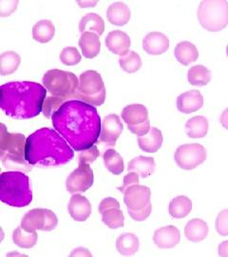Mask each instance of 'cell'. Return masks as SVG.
<instances>
[{"label":"cell","instance_id":"14","mask_svg":"<svg viewBox=\"0 0 228 257\" xmlns=\"http://www.w3.org/2000/svg\"><path fill=\"white\" fill-rule=\"evenodd\" d=\"M106 46L111 53L119 56H124L129 52L131 45L130 38L128 35L120 30H115L110 32L106 37Z\"/></svg>","mask_w":228,"mask_h":257},{"label":"cell","instance_id":"22","mask_svg":"<svg viewBox=\"0 0 228 257\" xmlns=\"http://www.w3.org/2000/svg\"><path fill=\"white\" fill-rule=\"evenodd\" d=\"M156 163L154 158L140 156L133 158L128 162V172H135L142 178H146L152 175L155 171Z\"/></svg>","mask_w":228,"mask_h":257},{"label":"cell","instance_id":"38","mask_svg":"<svg viewBox=\"0 0 228 257\" xmlns=\"http://www.w3.org/2000/svg\"><path fill=\"white\" fill-rule=\"evenodd\" d=\"M66 98L63 97H48L46 98L44 105H43V111L44 115L47 117L52 116L56 110H58L61 105L66 102Z\"/></svg>","mask_w":228,"mask_h":257},{"label":"cell","instance_id":"44","mask_svg":"<svg viewBox=\"0 0 228 257\" xmlns=\"http://www.w3.org/2000/svg\"><path fill=\"white\" fill-rule=\"evenodd\" d=\"M132 134L136 135L137 137H144L148 134V132L150 131V121L147 120L145 123L138 125L136 127H132V128H128Z\"/></svg>","mask_w":228,"mask_h":257},{"label":"cell","instance_id":"45","mask_svg":"<svg viewBox=\"0 0 228 257\" xmlns=\"http://www.w3.org/2000/svg\"><path fill=\"white\" fill-rule=\"evenodd\" d=\"M218 250L219 256H228V240L219 244Z\"/></svg>","mask_w":228,"mask_h":257},{"label":"cell","instance_id":"36","mask_svg":"<svg viewBox=\"0 0 228 257\" xmlns=\"http://www.w3.org/2000/svg\"><path fill=\"white\" fill-rule=\"evenodd\" d=\"M119 64L125 72L128 74H133L139 71L142 67V60L137 53L129 51L127 55L119 58Z\"/></svg>","mask_w":228,"mask_h":257},{"label":"cell","instance_id":"39","mask_svg":"<svg viewBox=\"0 0 228 257\" xmlns=\"http://www.w3.org/2000/svg\"><path fill=\"white\" fill-rule=\"evenodd\" d=\"M215 228L219 235L228 236V210H223L218 214L215 221Z\"/></svg>","mask_w":228,"mask_h":257},{"label":"cell","instance_id":"29","mask_svg":"<svg viewBox=\"0 0 228 257\" xmlns=\"http://www.w3.org/2000/svg\"><path fill=\"white\" fill-rule=\"evenodd\" d=\"M55 35V26L51 20H40L33 28V38L39 43L51 41Z\"/></svg>","mask_w":228,"mask_h":257},{"label":"cell","instance_id":"42","mask_svg":"<svg viewBox=\"0 0 228 257\" xmlns=\"http://www.w3.org/2000/svg\"><path fill=\"white\" fill-rule=\"evenodd\" d=\"M139 183V175L135 173V172H131L128 175H126L124 177V184L122 187H118L120 192L124 193L126 191V189H128L129 186L131 185H135V184Z\"/></svg>","mask_w":228,"mask_h":257},{"label":"cell","instance_id":"31","mask_svg":"<svg viewBox=\"0 0 228 257\" xmlns=\"http://www.w3.org/2000/svg\"><path fill=\"white\" fill-rule=\"evenodd\" d=\"M21 63V57L16 52L9 51L0 55V74L9 75L14 74Z\"/></svg>","mask_w":228,"mask_h":257},{"label":"cell","instance_id":"46","mask_svg":"<svg viewBox=\"0 0 228 257\" xmlns=\"http://www.w3.org/2000/svg\"><path fill=\"white\" fill-rule=\"evenodd\" d=\"M71 255L72 256H74V255H76V256H79V255H82V256H91V252H89V250L87 249V248H75L74 250H73V252L71 253Z\"/></svg>","mask_w":228,"mask_h":257},{"label":"cell","instance_id":"32","mask_svg":"<svg viewBox=\"0 0 228 257\" xmlns=\"http://www.w3.org/2000/svg\"><path fill=\"white\" fill-rule=\"evenodd\" d=\"M104 163L107 169L114 175H121L124 172V160L123 157L119 155L113 149L107 150L103 156Z\"/></svg>","mask_w":228,"mask_h":257},{"label":"cell","instance_id":"11","mask_svg":"<svg viewBox=\"0 0 228 257\" xmlns=\"http://www.w3.org/2000/svg\"><path fill=\"white\" fill-rule=\"evenodd\" d=\"M93 181L94 175L90 164L79 163L78 168L67 179V190L73 194L85 193L93 185Z\"/></svg>","mask_w":228,"mask_h":257},{"label":"cell","instance_id":"9","mask_svg":"<svg viewBox=\"0 0 228 257\" xmlns=\"http://www.w3.org/2000/svg\"><path fill=\"white\" fill-rule=\"evenodd\" d=\"M57 224L58 219L54 211L47 209H34L23 216L21 228L29 232L37 230L51 231L55 230Z\"/></svg>","mask_w":228,"mask_h":257},{"label":"cell","instance_id":"48","mask_svg":"<svg viewBox=\"0 0 228 257\" xmlns=\"http://www.w3.org/2000/svg\"><path fill=\"white\" fill-rule=\"evenodd\" d=\"M96 1H84V2H82V1H79L78 2V4L82 7V8H90V7H93L94 5H96Z\"/></svg>","mask_w":228,"mask_h":257},{"label":"cell","instance_id":"34","mask_svg":"<svg viewBox=\"0 0 228 257\" xmlns=\"http://www.w3.org/2000/svg\"><path fill=\"white\" fill-rule=\"evenodd\" d=\"M37 239H38V235L37 231L29 232L23 230L21 226L14 230V233H13V241L16 245L19 246V248H33L34 246H36Z\"/></svg>","mask_w":228,"mask_h":257},{"label":"cell","instance_id":"3","mask_svg":"<svg viewBox=\"0 0 228 257\" xmlns=\"http://www.w3.org/2000/svg\"><path fill=\"white\" fill-rule=\"evenodd\" d=\"M25 156L30 165L58 167L69 163L74 152L58 132L42 128L28 137Z\"/></svg>","mask_w":228,"mask_h":257},{"label":"cell","instance_id":"1","mask_svg":"<svg viewBox=\"0 0 228 257\" xmlns=\"http://www.w3.org/2000/svg\"><path fill=\"white\" fill-rule=\"evenodd\" d=\"M53 125L76 152L94 146L101 135L97 109L81 100H68L52 115Z\"/></svg>","mask_w":228,"mask_h":257},{"label":"cell","instance_id":"15","mask_svg":"<svg viewBox=\"0 0 228 257\" xmlns=\"http://www.w3.org/2000/svg\"><path fill=\"white\" fill-rule=\"evenodd\" d=\"M181 232L173 225H169L155 230L153 241L156 246L161 248H174L180 243Z\"/></svg>","mask_w":228,"mask_h":257},{"label":"cell","instance_id":"40","mask_svg":"<svg viewBox=\"0 0 228 257\" xmlns=\"http://www.w3.org/2000/svg\"><path fill=\"white\" fill-rule=\"evenodd\" d=\"M100 156V153L96 146H92L87 150L82 151L79 155V163H93L98 157Z\"/></svg>","mask_w":228,"mask_h":257},{"label":"cell","instance_id":"43","mask_svg":"<svg viewBox=\"0 0 228 257\" xmlns=\"http://www.w3.org/2000/svg\"><path fill=\"white\" fill-rule=\"evenodd\" d=\"M111 208H119L120 209V203L115 198L107 197V198H105L104 200L101 201L98 210H99L100 213H103L104 211L111 209Z\"/></svg>","mask_w":228,"mask_h":257},{"label":"cell","instance_id":"16","mask_svg":"<svg viewBox=\"0 0 228 257\" xmlns=\"http://www.w3.org/2000/svg\"><path fill=\"white\" fill-rule=\"evenodd\" d=\"M68 210L73 220L84 222L91 216V203L87 197L74 193L69 202Z\"/></svg>","mask_w":228,"mask_h":257},{"label":"cell","instance_id":"2","mask_svg":"<svg viewBox=\"0 0 228 257\" xmlns=\"http://www.w3.org/2000/svg\"><path fill=\"white\" fill-rule=\"evenodd\" d=\"M46 95V88L38 83H6L0 87V107L8 116L13 118H33L43 110Z\"/></svg>","mask_w":228,"mask_h":257},{"label":"cell","instance_id":"35","mask_svg":"<svg viewBox=\"0 0 228 257\" xmlns=\"http://www.w3.org/2000/svg\"><path fill=\"white\" fill-rule=\"evenodd\" d=\"M101 214L104 224L107 225L110 229H118L124 227L125 216L123 211L119 208H111Z\"/></svg>","mask_w":228,"mask_h":257},{"label":"cell","instance_id":"6","mask_svg":"<svg viewBox=\"0 0 228 257\" xmlns=\"http://www.w3.org/2000/svg\"><path fill=\"white\" fill-rule=\"evenodd\" d=\"M197 18L208 32H219L228 25V2L225 0L201 1Z\"/></svg>","mask_w":228,"mask_h":257},{"label":"cell","instance_id":"8","mask_svg":"<svg viewBox=\"0 0 228 257\" xmlns=\"http://www.w3.org/2000/svg\"><path fill=\"white\" fill-rule=\"evenodd\" d=\"M43 85L47 91L56 97L70 98L77 91L79 81L75 74L61 70H50L43 76Z\"/></svg>","mask_w":228,"mask_h":257},{"label":"cell","instance_id":"19","mask_svg":"<svg viewBox=\"0 0 228 257\" xmlns=\"http://www.w3.org/2000/svg\"><path fill=\"white\" fill-rule=\"evenodd\" d=\"M122 118L128 124V128L136 127L148 119V110L142 104H131L122 110Z\"/></svg>","mask_w":228,"mask_h":257},{"label":"cell","instance_id":"23","mask_svg":"<svg viewBox=\"0 0 228 257\" xmlns=\"http://www.w3.org/2000/svg\"><path fill=\"white\" fill-rule=\"evenodd\" d=\"M208 231V225L204 221L199 218H194L186 224L184 228V235L193 243H198L205 239Z\"/></svg>","mask_w":228,"mask_h":257},{"label":"cell","instance_id":"4","mask_svg":"<svg viewBox=\"0 0 228 257\" xmlns=\"http://www.w3.org/2000/svg\"><path fill=\"white\" fill-rule=\"evenodd\" d=\"M0 200L11 207L23 208L33 201L30 179L21 172H5L0 176Z\"/></svg>","mask_w":228,"mask_h":257},{"label":"cell","instance_id":"5","mask_svg":"<svg viewBox=\"0 0 228 257\" xmlns=\"http://www.w3.org/2000/svg\"><path fill=\"white\" fill-rule=\"evenodd\" d=\"M26 140L24 135L9 133L6 126L1 124L0 156L4 165H21L27 168Z\"/></svg>","mask_w":228,"mask_h":257},{"label":"cell","instance_id":"47","mask_svg":"<svg viewBox=\"0 0 228 257\" xmlns=\"http://www.w3.org/2000/svg\"><path fill=\"white\" fill-rule=\"evenodd\" d=\"M219 120H220V124L222 125V127L228 130V108L222 111Z\"/></svg>","mask_w":228,"mask_h":257},{"label":"cell","instance_id":"41","mask_svg":"<svg viewBox=\"0 0 228 257\" xmlns=\"http://www.w3.org/2000/svg\"><path fill=\"white\" fill-rule=\"evenodd\" d=\"M152 211V205L151 203L146 207L143 210L140 211H128V214L130 215V217L135 221H144L146 220V218H148V216L150 215Z\"/></svg>","mask_w":228,"mask_h":257},{"label":"cell","instance_id":"37","mask_svg":"<svg viewBox=\"0 0 228 257\" xmlns=\"http://www.w3.org/2000/svg\"><path fill=\"white\" fill-rule=\"evenodd\" d=\"M60 60L67 66H74L81 61V55L78 50L74 47H68L63 49L60 54Z\"/></svg>","mask_w":228,"mask_h":257},{"label":"cell","instance_id":"49","mask_svg":"<svg viewBox=\"0 0 228 257\" xmlns=\"http://www.w3.org/2000/svg\"><path fill=\"white\" fill-rule=\"evenodd\" d=\"M226 55H227L228 56V45L227 47H226Z\"/></svg>","mask_w":228,"mask_h":257},{"label":"cell","instance_id":"20","mask_svg":"<svg viewBox=\"0 0 228 257\" xmlns=\"http://www.w3.org/2000/svg\"><path fill=\"white\" fill-rule=\"evenodd\" d=\"M164 141V138L162 135V132L159 128H150L148 134L138 138V144L141 150L148 154H154L162 147Z\"/></svg>","mask_w":228,"mask_h":257},{"label":"cell","instance_id":"21","mask_svg":"<svg viewBox=\"0 0 228 257\" xmlns=\"http://www.w3.org/2000/svg\"><path fill=\"white\" fill-rule=\"evenodd\" d=\"M79 46L86 58H94L100 53V37L95 33L85 32L79 39Z\"/></svg>","mask_w":228,"mask_h":257},{"label":"cell","instance_id":"17","mask_svg":"<svg viewBox=\"0 0 228 257\" xmlns=\"http://www.w3.org/2000/svg\"><path fill=\"white\" fill-rule=\"evenodd\" d=\"M169 48V39L159 32L149 33L143 39V49L148 55H163Z\"/></svg>","mask_w":228,"mask_h":257},{"label":"cell","instance_id":"7","mask_svg":"<svg viewBox=\"0 0 228 257\" xmlns=\"http://www.w3.org/2000/svg\"><path fill=\"white\" fill-rule=\"evenodd\" d=\"M73 97L93 106L103 105L106 99V88L100 74L96 71L84 72L80 75L77 91Z\"/></svg>","mask_w":228,"mask_h":257},{"label":"cell","instance_id":"28","mask_svg":"<svg viewBox=\"0 0 228 257\" xmlns=\"http://www.w3.org/2000/svg\"><path fill=\"white\" fill-rule=\"evenodd\" d=\"M208 120L204 116L198 115L188 120L185 124L186 135L190 138H202L208 132Z\"/></svg>","mask_w":228,"mask_h":257},{"label":"cell","instance_id":"30","mask_svg":"<svg viewBox=\"0 0 228 257\" xmlns=\"http://www.w3.org/2000/svg\"><path fill=\"white\" fill-rule=\"evenodd\" d=\"M191 211L192 201L184 195L177 196L169 203V214L173 218H184Z\"/></svg>","mask_w":228,"mask_h":257},{"label":"cell","instance_id":"25","mask_svg":"<svg viewBox=\"0 0 228 257\" xmlns=\"http://www.w3.org/2000/svg\"><path fill=\"white\" fill-rule=\"evenodd\" d=\"M107 18L111 24L116 26H124L128 24L130 19V11L125 3L115 2L109 7Z\"/></svg>","mask_w":228,"mask_h":257},{"label":"cell","instance_id":"26","mask_svg":"<svg viewBox=\"0 0 228 257\" xmlns=\"http://www.w3.org/2000/svg\"><path fill=\"white\" fill-rule=\"evenodd\" d=\"M105 22L99 15L90 13L84 16L79 22V32L83 34L85 32L95 33L99 37L104 34Z\"/></svg>","mask_w":228,"mask_h":257},{"label":"cell","instance_id":"27","mask_svg":"<svg viewBox=\"0 0 228 257\" xmlns=\"http://www.w3.org/2000/svg\"><path fill=\"white\" fill-rule=\"evenodd\" d=\"M139 239L135 234L130 232H126L120 235L116 240V248L122 255H134L139 249Z\"/></svg>","mask_w":228,"mask_h":257},{"label":"cell","instance_id":"24","mask_svg":"<svg viewBox=\"0 0 228 257\" xmlns=\"http://www.w3.org/2000/svg\"><path fill=\"white\" fill-rule=\"evenodd\" d=\"M174 55L176 59L183 65L187 66L195 62L199 57V52L196 46L188 41H182L177 44L174 49Z\"/></svg>","mask_w":228,"mask_h":257},{"label":"cell","instance_id":"18","mask_svg":"<svg viewBox=\"0 0 228 257\" xmlns=\"http://www.w3.org/2000/svg\"><path fill=\"white\" fill-rule=\"evenodd\" d=\"M203 106V97L200 91L192 90L183 92L177 98V108L182 113L188 114L200 110Z\"/></svg>","mask_w":228,"mask_h":257},{"label":"cell","instance_id":"13","mask_svg":"<svg viewBox=\"0 0 228 257\" xmlns=\"http://www.w3.org/2000/svg\"><path fill=\"white\" fill-rule=\"evenodd\" d=\"M124 126L117 114H110L102 121L101 142L108 146H115L116 141L121 136Z\"/></svg>","mask_w":228,"mask_h":257},{"label":"cell","instance_id":"10","mask_svg":"<svg viewBox=\"0 0 228 257\" xmlns=\"http://www.w3.org/2000/svg\"><path fill=\"white\" fill-rule=\"evenodd\" d=\"M174 159L181 169L190 171L205 161L206 151L198 143L184 144L176 150Z\"/></svg>","mask_w":228,"mask_h":257},{"label":"cell","instance_id":"12","mask_svg":"<svg viewBox=\"0 0 228 257\" xmlns=\"http://www.w3.org/2000/svg\"><path fill=\"white\" fill-rule=\"evenodd\" d=\"M151 191L148 187L139 184L131 185L124 192V202L128 211H140L150 204Z\"/></svg>","mask_w":228,"mask_h":257},{"label":"cell","instance_id":"33","mask_svg":"<svg viewBox=\"0 0 228 257\" xmlns=\"http://www.w3.org/2000/svg\"><path fill=\"white\" fill-rule=\"evenodd\" d=\"M187 77L193 86H205L211 80V72L202 65H196L189 69Z\"/></svg>","mask_w":228,"mask_h":257}]
</instances>
